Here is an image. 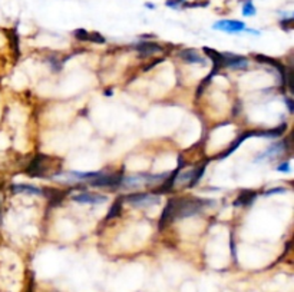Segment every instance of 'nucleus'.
<instances>
[{"instance_id":"28","label":"nucleus","mask_w":294,"mask_h":292,"mask_svg":"<svg viewBox=\"0 0 294 292\" xmlns=\"http://www.w3.org/2000/svg\"><path fill=\"white\" fill-rule=\"evenodd\" d=\"M280 26L283 27L284 30H292V27H293V17L283 19V20L280 22Z\"/></svg>"},{"instance_id":"9","label":"nucleus","mask_w":294,"mask_h":292,"mask_svg":"<svg viewBox=\"0 0 294 292\" xmlns=\"http://www.w3.org/2000/svg\"><path fill=\"white\" fill-rule=\"evenodd\" d=\"M78 204H90V205H98L106 202V196L99 194H90V192H82V194L75 195L72 198Z\"/></svg>"},{"instance_id":"23","label":"nucleus","mask_w":294,"mask_h":292,"mask_svg":"<svg viewBox=\"0 0 294 292\" xmlns=\"http://www.w3.org/2000/svg\"><path fill=\"white\" fill-rule=\"evenodd\" d=\"M9 36H10V42H12V47L14 50V56L19 57L20 56V49H19V36L16 33V29H12L9 32Z\"/></svg>"},{"instance_id":"2","label":"nucleus","mask_w":294,"mask_h":292,"mask_svg":"<svg viewBox=\"0 0 294 292\" xmlns=\"http://www.w3.org/2000/svg\"><path fill=\"white\" fill-rule=\"evenodd\" d=\"M54 158L44 155V153H38L30 165L26 168V173L34 176V178H48V172L52 171L54 166Z\"/></svg>"},{"instance_id":"6","label":"nucleus","mask_w":294,"mask_h":292,"mask_svg":"<svg viewBox=\"0 0 294 292\" xmlns=\"http://www.w3.org/2000/svg\"><path fill=\"white\" fill-rule=\"evenodd\" d=\"M182 168H184V158H182V156H180V158H178V166H176V169L172 172V175H171L170 178H166V181H165V182H164L158 189H155V191H154V194L162 195V194H166V192H170V191L174 188L175 182H176V179H178V175H180V172L182 171Z\"/></svg>"},{"instance_id":"34","label":"nucleus","mask_w":294,"mask_h":292,"mask_svg":"<svg viewBox=\"0 0 294 292\" xmlns=\"http://www.w3.org/2000/svg\"><path fill=\"white\" fill-rule=\"evenodd\" d=\"M105 95H106V96H109V95H112V90H106V92H105Z\"/></svg>"},{"instance_id":"15","label":"nucleus","mask_w":294,"mask_h":292,"mask_svg":"<svg viewBox=\"0 0 294 292\" xmlns=\"http://www.w3.org/2000/svg\"><path fill=\"white\" fill-rule=\"evenodd\" d=\"M180 57L184 59L188 63H200V65H206V59L201 54L196 52V49H184L180 52Z\"/></svg>"},{"instance_id":"29","label":"nucleus","mask_w":294,"mask_h":292,"mask_svg":"<svg viewBox=\"0 0 294 292\" xmlns=\"http://www.w3.org/2000/svg\"><path fill=\"white\" fill-rule=\"evenodd\" d=\"M286 192V188H272V189H268L264 195H276V194H284Z\"/></svg>"},{"instance_id":"17","label":"nucleus","mask_w":294,"mask_h":292,"mask_svg":"<svg viewBox=\"0 0 294 292\" xmlns=\"http://www.w3.org/2000/svg\"><path fill=\"white\" fill-rule=\"evenodd\" d=\"M252 136V130H248V132H244V133H241L240 136L236 139V141L232 142L231 145H230V148L227 149V151L224 152V153H221V155H218L217 159H224V158H227V156H230L232 152L236 151V149H238L240 148V145L242 143V142L246 141L247 138H251Z\"/></svg>"},{"instance_id":"3","label":"nucleus","mask_w":294,"mask_h":292,"mask_svg":"<svg viewBox=\"0 0 294 292\" xmlns=\"http://www.w3.org/2000/svg\"><path fill=\"white\" fill-rule=\"evenodd\" d=\"M166 178V173L162 175H150V173H138L130 176L126 179L122 181L120 186L124 188H141V186H151V185H156L158 182H161V179Z\"/></svg>"},{"instance_id":"14","label":"nucleus","mask_w":294,"mask_h":292,"mask_svg":"<svg viewBox=\"0 0 294 292\" xmlns=\"http://www.w3.org/2000/svg\"><path fill=\"white\" fill-rule=\"evenodd\" d=\"M134 49L136 50V52H140L142 56H150V54L154 53H158V52H162V46L158 43H155V42H140V43H136L134 46Z\"/></svg>"},{"instance_id":"25","label":"nucleus","mask_w":294,"mask_h":292,"mask_svg":"<svg viewBox=\"0 0 294 292\" xmlns=\"http://www.w3.org/2000/svg\"><path fill=\"white\" fill-rule=\"evenodd\" d=\"M242 14L244 16H254L256 14V7L251 0H246V3L242 4Z\"/></svg>"},{"instance_id":"10","label":"nucleus","mask_w":294,"mask_h":292,"mask_svg":"<svg viewBox=\"0 0 294 292\" xmlns=\"http://www.w3.org/2000/svg\"><path fill=\"white\" fill-rule=\"evenodd\" d=\"M224 54V65L230 69H247L248 60L242 56L232 53H222Z\"/></svg>"},{"instance_id":"21","label":"nucleus","mask_w":294,"mask_h":292,"mask_svg":"<svg viewBox=\"0 0 294 292\" xmlns=\"http://www.w3.org/2000/svg\"><path fill=\"white\" fill-rule=\"evenodd\" d=\"M13 194H28V195H42V191L39 188H34L30 185H13L12 186Z\"/></svg>"},{"instance_id":"35","label":"nucleus","mask_w":294,"mask_h":292,"mask_svg":"<svg viewBox=\"0 0 294 292\" xmlns=\"http://www.w3.org/2000/svg\"><path fill=\"white\" fill-rule=\"evenodd\" d=\"M2 186H3V182H0V189H2Z\"/></svg>"},{"instance_id":"11","label":"nucleus","mask_w":294,"mask_h":292,"mask_svg":"<svg viewBox=\"0 0 294 292\" xmlns=\"http://www.w3.org/2000/svg\"><path fill=\"white\" fill-rule=\"evenodd\" d=\"M40 191H42V195H44L49 199L50 205H59L66 196L70 194V189L69 191H59V189H52V188H44Z\"/></svg>"},{"instance_id":"19","label":"nucleus","mask_w":294,"mask_h":292,"mask_svg":"<svg viewBox=\"0 0 294 292\" xmlns=\"http://www.w3.org/2000/svg\"><path fill=\"white\" fill-rule=\"evenodd\" d=\"M287 142H280V143H276V145L270 146L267 151L262 152V155H258L256 161H262V159H266L267 156H272V155H277V153H282V152H284V149H287V148H288V146H286V143H287Z\"/></svg>"},{"instance_id":"5","label":"nucleus","mask_w":294,"mask_h":292,"mask_svg":"<svg viewBox=\"0 0 294 292\" xmlns=\"http://www.w3.org/2000/svg\"><path fill=\"white\" fill-rule=\"evenodd\" d=\"M124 201H126L131 206L135 208H146V206H152L160 202V195L148 194V192H134L128 194Z\"/></svg>"},{"instance_id":"1","label":"nucleus","mask_w":294,"mask_h":292,"mask_svg":"<svg viewBox=\"0 0 294 292\" xmlns=\"http://www.w3.org/2000/svg\"><path fill=\"white\" fill-rule=\"evenodd\" d=\"M212 204H214V201H211V199H201V198H196V196L175 198L174 219L194 217L198 212H201L204 208H208Z\"/></svg>"},{"instance_id":"22","label":"nucleus","mask_w":294,"mask_h":292,"mask_svg":"<svg viewBox=\"0 0 294 292\" xmlns=\"http://www.w3.org/2000/svg\"><path fill=\"white\" fill-rule=\"evenodd\" d=\"M122 204H124V198H122V196L115 199L114 205L110 206L108 215H106V221H110V219H114V218L120 217V211H122Z\"/></svg>"},{"instance_id":"32","label":"nucleus","mask_w":294,"mask_h":292,"mask_svg":"<svg viewBox=\"0 0 294 292\" xmlns=\"http://www.w3.org/2000/svg\"><path fill=\"white\" fill-rule=\"evenodd\" d=\"M33 288H34V281H33V277L30 278V281L28 284V288H26V291L24 292H33Z\"/></svg>"},{"instance_id":"4","label":"nucleus","mask_w":294,"mask_h":292,"mask_svg":"<svg viewBox=\"0 0 294 292\" xmlns=\"http://www.w3.org/2000/svg\"><path fill=\"white\" fill-rule=\"evenodd\" d=\"M124 181V169L120 171L118 173H114V175H106L105 172H100L98 176L92 178L88 181V184L90 186H96V188H118L122 184Z\"/></svg>"},{"instance_id":"27","label":"nucleus","mask_w":294,"mask_h":292,"mask_svg":"<svg viewBox=\"0 0 294 292\" xmlns=\"http://www.w3.org/2000/svg\"><path fill=\"white\" fill-rule=\"evenodd\" d=\"M88 34H89V32L85 29H76L74 32V36L76 37L78 40H82V42H88Z\"/></svg>"},{"instance_id":"13","label":"nucleus","mask_w":294,"mask_h":292,"mask_svg":"<svg viewBox=\"0 0 294 292\" xmlns=\"http://www.w3.org/2000/svg\"><path fill=\"white\" fill-rule=\"evenodd\" d=\"M174 204L175 198H171L168 201L166 206L164 208L162 215H161V219H160V231H162L164 228H166L174 221Z\"/></svg>"},{"instance_id":"7","label":"nucleus","mask_w":294,"mask_h":292,"mask_svg":"<svg viewBox=\"0 0 294 292\" xmlns=\"http://www.w3.org/2000/svg\"><path fill=\"white\" fill-rule=\"evenodd\" d=\"M216 30H222V32L228 33H237L242 32L246 29V24L240 20H220V22L214 23L212 26Z\"/></svg>"},{"instance_id":"30","label":"nucleus","mask_w":294,"mask_h":292,"mask_svg":"<svg viewBox=\"0 0 294 292\" xmlns=\"http://www.w3.org/2000/svg\"><path fill=\"white\" fill-rule=\"evenodd\" d=\"M277 171H278V172H288V171H290V162H284L282 163V165H278Z\"/></svg>"},{"instance_id":"20","label":"nucleus","mask_w":294,"mask_h":292,"mask_svg":"<svg viewBox=\"0 0 294 292\" xmlns=\"http://www.w3.org/2000/svg\"><path fill=\"white\" fill-rule=\"evenodd\" d=\"M207 163L208 161H206L204 163H201L200 166H196V169H192V176H191L190 182L186 184V188H194V186L200 182V179L202 178V175H204V172H206Z\"/></svg>"},{"instance_id":"16","label":"nucleus","mask_w":294,"mask_h":292,"mask_svg":"<svg viewBox=\"0 0 294 292\" xmlns=\"http://www.w3.org/2000/svg\"><path fill=\"white\" fill-rule=\"evenodd\" d=\"M287 130V123H282L277 128L268 130H252V136H262V138H277L282 136Z\"/></svg>"},{"instance_id":"24","label":"nucleus","mask_w":294,"mask_h":292,"mask_svg":"<svg viewBox=\"0 0 294 292\" xmlns=\"http://www.w3.org/2000/svg\"><path fill=\"white\" fill-rule=\"evenodd\" d=\"M88 42L104 44L106 40H105V37H104V36H102L99 32H90L89 34H88Z\"/></svg>"},{"instance_id":"31","label":"nucleus","mask_w":294,"mask_h":292,"mask_svg":"<svg viewBox=\"0 0 294 292\" xmlns=\"http://www.w3.org/2000/svg\"><path fill=\"white\" fill-rule=\"evenodd\" d=\"M286 103H287V106H288V110H290V113H293V112H294L293 100H292L290 97H286Z\"/></svg>"},{"instance_id":"8","label":"nucleus","mask_w":294,"mask_h":292,"mask_svg":"<svg viewBox=\"0 0 294 292\" xmlns=\"http://www.w3.org/2000/svg\"><path fill=\"white\" fill-rule=\"evenodd\" d=\"M254 59L257 60V62H262V63H267V65H272L277 72H278V75H280V79H282V86H286V76H287V70H286V67H284L278 60H276V59H272V57H267V56H264V54H256L254 56Z\"/></svg>"},{"instance_id":"18","label":"nucleus","mask_w":294,"mask_h":292,"mask_svg":"<svg viewBox=\"0 0 294 292\" xmlns=\"http://www.w3.org/2000/svg\"><path fill=\"white\" fill-rule=\"evenodd\" d=\"M257 198V194L254 191H242L238 198L234 201V206H250Z\"/></svg>"},{"instance_id":"12","label":"nucleus","mask_w":294,"mask_h":292,"mask_svg":"<svg viewBox=\"0 0 294 292\" xmlns=\"http://www.w3.org/2000/svg\"><path fill=\"white\" fill-rule=\"evenodd\" d=\"M204 53L207 54L208 57L212 60V63H214V69H212L211 73H210L211 77L214 75H217L218 70H220L221 67H226V65H224V54L222 53H220V52L214 50V49H210V47H204Z\"/></svg>"},{"instance_id":"26","label":"nucleus","mask_w":294,"mask_h":292,"mask_svg":"<svg viewBox=\"0 0 294 292\" xmlns=\"http://www.w3.org/2000/svg\"><path fill=\"white\" fill-rule=\"evenodd\" d=\"M186 0H166V6L168 7H172V9H180L182 6H186Z\"/></svg>"},{"instance_id":"33","label":"nucleus","mask_w":294,"mask_h":292,"mask_svg":"<svg viewBox=\"0 0 294 292\" xmlns=\"http://www.w3.org/2000/svg\"><path fill=\"white\" fill-rule=\"evenodd\" d=\"M2 221H3V211H2V202H0V225H2Z\"/></svg>"}]
</instances>
